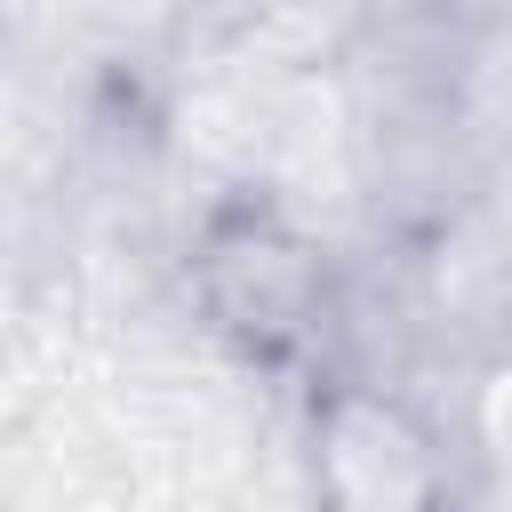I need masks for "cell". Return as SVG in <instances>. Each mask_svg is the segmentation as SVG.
<instances>
[{"label": "cell", "instance_id": "cell-2", "mask_svg": "<svg viewBox=\"0 0 512 512\" xmlns=\"http://www.w3.org/2000/svg\"><path fill=\"white\" fill-rule=\"evenodd\" d=\"M304 512H472L448 424L384 376L328 368L296 400Z\"/></svg>", "mask_w": 512, "mask_h": 512}, {"label": "cell", "instance_id": "cell-1", "mask_svg": "<svg viewBox=\"0 0 512 512\" xmlns=\"http://www.w3.org/2000/svg\"><path fill=\"white\" fill-rule=\"evenodd\" d=\"M192 304L200 328L264 376H288L296 392L336 360V264L328 248L264 192H232L192 232Z\"/></svg>", "mask_w": 512, "mask_h": 512}]
</instances>
